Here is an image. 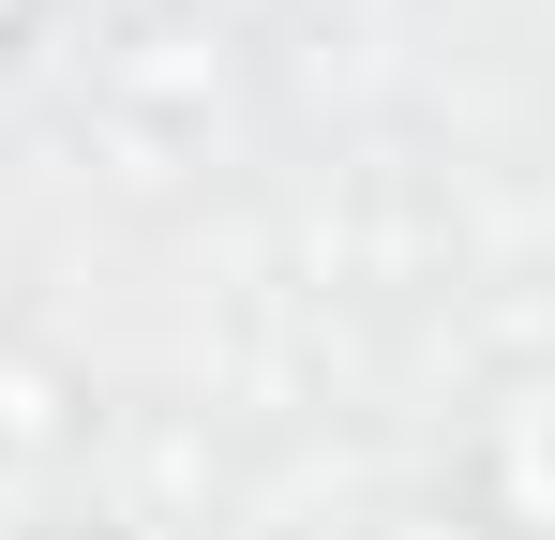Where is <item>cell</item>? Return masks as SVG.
<instances>
[{"label": "cell", "instance_id": "cell-1", "mask_svg": "<svg viewBox=\"0 0 555 540\" xmlns=\"http://www.w3.org/2000/svg\"><path fill=\"white\" fill-rule=\"evenodd\" d=\"M76 436H91V390H76L61 360L0 346V465H61Z\"/></svg>", "mask_w": 555, "mask_h": 540}, {"label": "cell", "instance_id": "cell-2", "mask_svg": "<svg viewBox=\"0 0 555 540\" xmlns=\"http://www.w3.org/2000/svg\"><path fill=\"white\" fill-rule=\"evenodd\" d=\"M375 540H511V526H495V511H390Z\"/></svg>", "mask_w": 555, "mask_h": 540}, {"label": "cell", "instance_id": "cell-3", "mask_svg": "<svg viewBox=\"0 0 555 540\" xmlns=\"http://www.w3.org/2000/svg\"><path fill=\"white\" fill-rule=\"evenodd\" d=\"M15 30H30V0H0V46H15Z\"/></svg>", "mask_w": 555, "mask_h": 540}, {"label": "cell", "instance_id": "cell-4", "mask_svg": "<svg viewBox=\"0 0 555 540\" xmlns=\"http://www.w3.org/2000/svg\"><path fill=\"white\" fill-rule=\"evenodd\" d=\"M30 540H105V526H30Z\"/></svg>", "mask_w": 555, "mask_h": 540}]
</instances>
